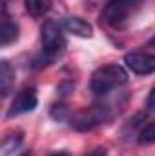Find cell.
I'll return each mask as SVG.
<instances>
[{
	"label": "cell",
	"mask_w": 155,
	"mask_h": 156,
	"mask_svg": "<svg viewBox=\"0 0 155 156\" xmlns=\"http://www.w3.org/2000/svg\"><path fill=\"white\" fill-rule=\"evenodd\" d=\"M126 83H128V73L124 71V67L110 64L93 71L89 78V91L97 98H106L108 94H112L113 91L120 89Z\"/></svg>",
	"instance_id": "cell-1"
},
{
	"label": "cell",
	"mask_w": 155,
	"mask_h": 156,
	"mask_svg": "<svg viewBox=\"0 0 155 156\" xmlns=\"http://www.w3.org/2000/svg\"><path fill=\"white\" fill-rule=\"evenodd\" d=\"M141 5L142 0H108L102 7L100 20L113 29H124L141 9Z\"/></svg>",
	"instance_id": "cell-2"
},
{
	"label": "cell",
	"mask_w": 155,
	"mask_h": 156,
	"mask_svg": "<svg viewBox=\"0 0 155 156\" xmlns=\"http://www.w3.org/2000/svg\"><path fill=\"white\" fill-rule=\"evenodd\" d=\"M115 111H119V109H115V104L100 102V104H95V105H91L88 109L78 111L77 115H73L71 116V125L78 131H91L97 125L108 122L115 115Z\"/></svg>",
	"instance_id": "cell-3"
},
{
	"label": "cell",
	"mask_w": 155,
	"mask_h": 156,
	"mask_svg": "<svg viewBox=\"0 0 155 156\" xmlns=\"http://www.w3.org/2000/svg\"><path fill=\"white\" fill-rule=\"evenodd\" d=\"M42 55L46 60H55L66 49V37L62 35V24L55 20H46L40 27Z\"/></svg>",
	"instance_id": "cell-4"
},
{
	"label": "cell",
	"mask_w": 155,
	"mask_h": 156,
	"mask_svg": "<svg viewBox=\"0 0 155 156\" xmlns=\"http://www.w3.org/2000/svg\"><path fill=\"white\" fill-rule=\"evenodd\" d=\"M124 64L135 75L155 73V55H150V53H141V51L128 53V55H124Z\"/></svg>",
	"instance_id": "cell-5"
},
{
	"label": "cell",
	"mask_w": 155,
	"mask_h": 156,
	"mask_svg": "<svg viewBox=\"0 0 155 156\" xmlns=\"http://www.w3.org/2000/svg\"><path fill=\"white\" fill-rule=\"evenodd\" d=\"M37 104H39L37 91L33 87H26L20 93H17V96L13 98L7 116H18V115H24V113H31L37 107Z\"/></svg>",
	"instance_id": "cell-6"
},
{
	"label": "cell",
	"mask_w": 155,
	"mask_h": 156,
	"mask_svg": "<svg viewBox=\"0 0 155 156\" xmlns=\"http://www.w3.org/2000/svg\"><path fill=\"white\" fill-rule=\"evenodd\" d=\"M62 27H64L68 33H71V35H75V37H80V38H89V37H93V26H91L88 20L80 18V16H66V18L62 20Z\"/></svg>",
	"instance_id": "cell-7"
},
{
	"label": "cell",
	"mask_w": 155,
	"mask_h": 156,
	"mask_svg": "<svg viewBox=\"0 0 155 156\" xmlns=\"http://www.w3.org/2000/svg\"><path fill=\"white\" fill-rule=\"evenodd\" d=\"M2 45H9L18 38V24L7 15V11H2Z\"/></svg>",
	"instance_id": "cell-8"
},
{
	"label": "cell",
	"mask_w": 155,
	"mask_h": 156,
	"mask_svg": "<svg viewBox=\"0 0 155 156\" xmlns=\"http://www.w3.org/2000/svg\"><path fill=\"white\" fill-rule=\"evenodd\" d=\"M15 83V69L7 60L0 62V93L2 96H7L11 93V87Z\"/></svg>",
	"instance_id": "cell-9"
},
{
	"label": "cell",
	"mask_w": 155,
	"mask_h": 156,
	"mask_svg": "<svg viewBox=\"0 0 155 156\" xmlns=\"http://www.w3.org/2000/svg\"><path fill=\"white\" fill-rule=\"evenodd\" d=\"M24 5L31 16H44L51 9V0H24Z\"/></svg>",
	"instance_id": "cell-10"
},
{
	"label": "cell",
	"mask_w": 155,
	"mask_h": 156,
	"mask_svg": "<svg viewBox=\"0 0 155 156\" xmlns=\"http://www.w3.org/2000/svg\"><path fill=\"white\" fill-rule=\"evenodd\" d=\"M20 145H22V133L6 136V140L2 144V156H11L15 153H18Z\"/></svg>",
	"instance_id": "cell-11"
},
{
	"label": "cell",
	"mask_w": 155,
	"mask_h": 156,
	"mask_svg": "<svg viewBox=\"0 0 155 156\" xmlns=\"http://www.w3.org/2000/svg\"><path fill=\"white\" fill-rule=\"evenodd\" d=\"M139 144H153L155 142V120L146 123L141 131H139V136H137Z\"/></svg>",
	"instance_id": "cell-12"
},
{
	"label": "cell",
	"mask_w": 155,
	"mask_h": 156,
	"mask_svg": "<svg viewBox=\"0 0 155 156\" xmlns=\"http://www.w3.org/2000/svg\"><path fill=\"white\" fill-rule=\"evenodd\" d=\"M51 116L57 118V120H64V118L68 116V111H66V105H53V109H51Z\"/></svg>",
	"instance_id": "cell-13"
},
{
	"label": "cell",
	"mask_w": 155,
	"mask_h": 156,
	"mask_svg": "<svg viewBox=\"0 0 155 156\" xmlns=\"http://www.w3.org/2000/svg\"><path fill=\"white\" fill-rule=\"evenodd\" d=\"M146 109L148 111H155V87L150 91V94L146 98Z\"/></svg>",
	"instance_id": "cell-14"
},
{
	"label": "cell",
	"mask_w": 155,
	"mask_h": 156,
	"mask_svg": "<svg viewBox=\"0 0 155 156\" xmlns=\"http://www.w3.org/2000/svg\"><path fill=\"white\" fill-rule=\"evenodd\" d=\"M84 156H108V151H106L104 147H95V149L88 151Z\"/></svg>",
	"instance_id": "cell-15"
},
{
	"label": "cell",
	"mask_w": 155,
	"mask_h": 156,
	"mask_svg": "<svg viewBox=\"0 0 155 156\" xmlns=\"http://www.w3.org/2000/svg\"><path fill=\"white\" fill-rule=\"evenodd\" d=\"M49 156H70V153H66V151H59V153H53V154Z\"/></svg>",
	"instance_id": "cell-16"
},
{
	"label": "cell",
	"mask_w": 155,
	"mask_h": 156,
	"mask_svg": "<svg viewBox=\"0 0 155 156\" xmlns=\"http://www.w3.org/2000/svg\"><path fill=\"white\" fill-rule=\"evenodd\" d=\"M150 45H152V47H155V37L152 40H150Z\"/></svg>",
	"instance_id": "cell-17"
}]
</instances>
